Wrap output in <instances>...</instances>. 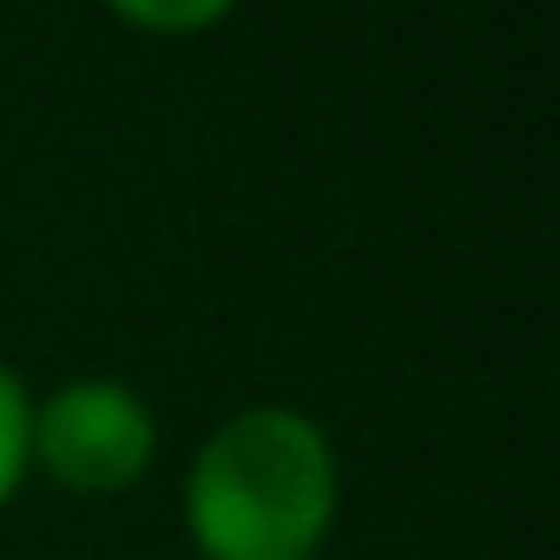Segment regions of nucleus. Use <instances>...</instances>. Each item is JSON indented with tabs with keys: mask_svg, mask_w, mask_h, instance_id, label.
I'll list each match as a JSON object with an SVG mask.
<instances>
[{
	"mask_svg": "<svg viewBox=\"0 0 560 560\" xmlns=\"http://www.w3.org/2000/svg\"><path fill=\"white\" fill-rule=\"evenodd\" d=\"M337 508V442L291 402L224 416L185 468V534L198 560H317Z\"/></svg>",
	"mask_w": 560,
	"mask_h": 560,
	"instance_id": "obj_1",
	"label": "nucleus"
},
{
	"mask_svg": "<svg viewBox=\"0 0 560 560\" xmlns=\"http://www.w3.org/2000/svg\"><path fill=\"white\" fill-rule=\"evenodd\" d=\"M152 455H159V416L119 376H73L34 402L27 462L67 494L113 501L139 488Z\"/></svg>",
	"mask_w": 560,
	"mask_h": 560,
	"instance_id": "obj_2",
	"label": "nucleus"
},
{
	"mask_svg": "<svg viewBox=\"0 0 560 560\" xmlns=\"http://www.w3.org/2000/svg\"><path fill=\"white\" fill-rule=\"evenodd\" d=\"M113 21H126L132 34H152V40H191V34H211L237 0H100Z\"/></svg>",
	"mask_w": 560,
	"mask_h": 560,
	"instance_id": "obj_3",
	"label": "nucleus"
},
{
	"mask_svg": "<svg viewBox=\"0 0 560 560\" xmlns=\"http://www.w3.org/2000/svg\"><path fill=\"white\" fill-rule=\"evenodd\" d=\"M27 429H34V396L21 383V370L0 357V514L14 508V494L27 488L34 462H27Z\"/></svg>",
	"mask_w": 560,
	"mask_h": 560,
	"instance_id": "obj_4",
	"label": "nucleus"
}]
</instances>
